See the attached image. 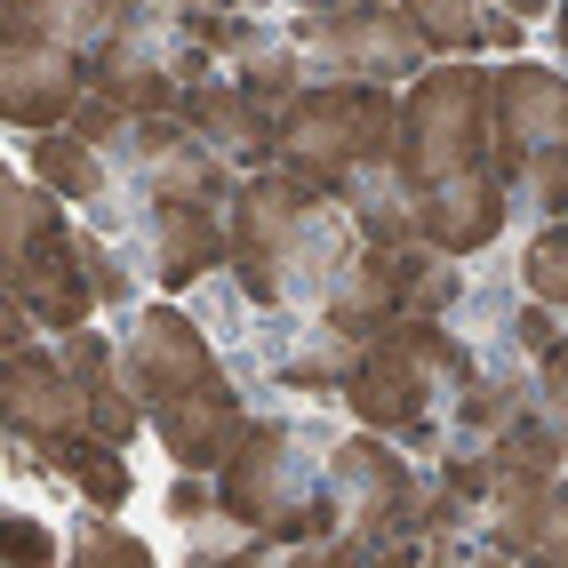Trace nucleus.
<instances>
[{"label": "nucleus", "instance_id": "nucleus-1", "mask_svg": "<svg viewBox=\"0 0 568 568\" xmlns=\"http://www.w3.org/2000/svg\"><path fill=\"white\" fill-rule=\"evenodd\" d=\"M121 368L153 416V433L169 448V465L216 473L233 457V440L248 433V393L233 361L216 353V336L193 321V305H144L121 328Z\"/></svg>", "mask_w": 568, "mask_h": 568}, {"label": "nucleus", "instance_id": "nucleus-2", "mask_svg": "<svg viewBox=\"0 0 568 568\" xmlns=\"http://www.w3.org/2000/svg\"><path fill=\"white\" fill-rule=\"evenodd\" d=\"M224 216H233V281L256 313H321L336 273L361 256L345 201L313 193L288 169H248Z\"/></svg>", "mask_w": 568, "mask_h": 568}, {"label": "nucleus", "instance_id": "nucleus-3", "mask_svg": "<svg viewBox=\"0 0 568 568\" xmlns=\"http://www.w3.org/2000/svg\"><path fill=\"white\" fill-rule=\"evenodd\" d=\"M473 376V336L448 328V321H385L376 336H361V361L345 376V416L368 433H393L400 448H425L448 425V408H457V385Z\"/></svg>", "mask_w": 568, "mask_h": 568}, {"label": "nucleus", "instance_id": "nucleus-4", "mask_svg": "<svg viewBox=\"0 0 568 568\" xmlns=\"http://www.w3.org/2000/svg\"><path fill=\"white\" fill-rule=\"evenodd\" d=\"M321 465H328V440L305 433L296 416H248L233 457L216 465V505L248 520L256 537H273L281 552H296V545L328 537V528H345Z\"/></svg>", "mask_w": 568, "mask_h": 568}, {"label": "nucleus", "instance_id": "nucleus-5", "mask_svg": "<svg viewBox=\"0 0 568 568\" xmlns=\"http://www.w3.org/2000/svg\"><path fill=\"white\" fill-rule=\"evenodd\" d=\"M0 288L49 336L81 328L97 313V288L81 273V224H64V201L32 169L0 184Z\"/></svg>", "mask_w": 568, "mask_h": 568}, {"label": "nucleus", "instance_id": "nucleus-6", "mask_svg": "<svg viewBox=\"0 0 568 568\" xmlns=\"http://www.w3.org/2000/svg\"><path fill=\"white\" fill-rule=\"evenodd\" d=\"M400 153V97L368 81H313L281 112L273 169L305 176L313 193H336L353 169H376Z\"/></svg>", "mask_w": 568, "mask_h": 568}, {"label": "nucleus", "instance_id": "nucleus-7", "mask_svg": "<svg viewBox=\"0 0 568 568\" xmlns=\"http://www.w3.org/2000/svg\"><path fill=\"white\" fill-rule=\"evenodd\" d=\"M488 169L537 216H568V72L560 64H497V104H488Z\"/></svg>", "mask_w": 568, "mask_h": 568}, {"label": "nucleus", "instance_id": "nucleus-8", "mask_svg": "<svg viewBox=\"0 0 568 568\" xmlns=\"http://www.w3.org/2000/svg\"><path fill=\"white\" fill-rule=\"evenodd\" d=\"M488 104H497V64L433 57V64L400 89V153H393V161H400L416 184L488 169Z\"/></svg>", "mask_w": 568, "mask_h": 568}, {"label": "nucleus", "instance_id": "nucleus-9", "mask_svg": "<svg viewBox=\"0 0 568 568\" xmlns=\"http://www.w3.org/2000/svg\"><path fill=\"white\" fill-rule=\"evenodd\" d=\"M288 32H296V57H305L313 81L408 89L433 64V49L400 17V0H353V9H328V17H288Z\"/></svg>", "mask_w": 568, "mask_h": 568}, {"label": "nucleus", "instance_id": "nucleus-10", "mask_svg": "<svg viewBox=\"0 0 568 568\" xmlns=\"http://www.w3.org/2000/svg\"><path fill=\"white\" fill-rule=\"evenodd\" d=\"M328 497H336V520L361 528V537H416V505H425V473L400 457L393 433H336L328 440Z\"/></svg>", "mask_w": 568, "mask_h": 568}, {"label": "nucleus", "instance_id": "nucleus-11", "mask_svg": "<svg viewBox=\"0 0 568 568\" xmlns=\"http://www.w3.org/2000/svg\"><path fill=\"white\" fill-rule=\"evenodd\" d=\"M112 169H121L144 201H209V209H233V193H241V169L224 161L216 144L184 121V112H144V121H129Z\"/></svg>", "mask_w": 568, "mask_h": 568}, {"label": "nucleus", "instance_id": "nucleus-12", "mask_svg": "<svg viewBox=\"0 0 568 568\" xmlns=\"http://www.w3.org/2000/svg\"><path fill=\"white\" fill-rule=\"evenodd\" d=\"M136 273L184 296V288H201L209 273H224L233 264V216L209 209V201H144L136 209Z\"/></svg>", "mask_w": 568, "mask_h": 568}, {"label": "nucleus", "instance_id": "nucleus-13", "mask_svg": "<svg viewBox=\"0 0 568 568\" xmlns=\"http://www.w3.org/2000/svg\"><path fill=\"white\" fill-rule=\"evenodd\" d=\"M513 216H520V193H513L497 169L416 184V241L440 248V256H480V248H497Z\"/></svg>", "mask_w": 568, "mask_h": 568}, {"label": "nucleus", "instance_id": "nucleus-14", "mask_svg": "<svg viewBox=\"0 0 568 568\" xmlns=\"http://www.w3.org/2000/svg\"><path fill=\"white\" fill-rule=\"evenodd\" d=\"M81 97H89V57H72L57 41H9L0 32V112H9V129L49 136L81 112Z\"/></svg>", "mask_w": 568, "mask_h": 568}, {"label": "nucleus", "instance_id": "nucleus-15", "mask_svg": "<svg viewBox=\"0 0 568 568\" xmlns=\"http://www.w3.org/2000/svg\"><path fill=\"white\" fill-rule=\"evenodd\" d=\"M0 425L17 440H41V448L89 425V393H81V376L64 368L57 345H17L0 361Z\"/></svg>", "mask_w": 568, "mask_h": 568}, {"label": "nucleus", "instance_id": "nucleus-16", "mask_svg": "<svg viewBox=\"0 0 568 568\" xmlns=\"http://www.w3.org/2000/svg\"><path fill=\"white\" fill-rule=\"evenodd\" d=\"M176 112H184V121H193L241 176H248V169H273V136H281V121L233 81V72H209V81H193Z\"/></svg>", "mask_w": 568, "mask_h": 568}, {"label": "nucleus", "instance_id": "nucleus-17", "mask_svg": "<svg viewBox=\"0 0 568 568\" xmlns=\"http://www.w3.org/2000/svg\"><path fill=\"white\" fill-rule=\"evenodd\" d=\"M121 17H129V0H9L0 32L9 41H57L72 57H97L121 32Z\"/></svg>", "mask_w": 568, "mask_h": 568}, {"label": "nucleus", "instance_id": "nucleus-18", "mask_svg": "<svg viewBox=\"0 0 568 568\" xmlns=\"http://www.w3.org/2000/svg\"><path fill=\"white\" fill-rule=\"evenodd\" d=\"M336 201H345L353 233L368 248H408L416 241V176L400 161H376V169H353L336 184Z\"/></svg>", "mask_w": 568, "mask_h": 568}, {"label": "nucleus", "instance_id": "nucleus-19", "mask_svg": "<svg viewBox=\"0 0 568 568\" xmlns=\"http://www.w3.org/2000/svg\"><path fill=\"white\" fill-rule=\"evenodd\" d=\"M321 321H336L345 336H376L385 321H400V264H393V248H368L361 241V256L321 296Z\"/></svg>", "mask_w": 568, "mask_h": 568}, {"label": "nucleus", "instance_id": "nucleus-20", "mask_svg": "<svg viewBox=\"0 0 568 568\" xmlns=\"http://www.w3.org/2000/svg\"><path fill=\"white\" fill-rule=\"evenodd\" d=\"M49 457V480H72V497L81 505H97V513H121L129 505V488H136V473H129V448L121 440H104V433H64V440H49L41 448Z\"/></svg>", "mask_w": 568, "mask_h": 568}, {"label": "nucleus", "instance_id": "nucleus-21", "mask_svg": "<svg viewBox=\"0 0 568 568\" xmlns=\"http://www.w3.org/2000/svg\"><path fill=\"white\" fill-rule=\"evenodd\" d=\"M24 169L49 184L57 201L72 209H97L112 184H121V169H112V153H97L89 136H72V129H49V136H24Z\"/></svg>", "mask_w": 568, "mask_h": 568}, {"label": "nucleus", "instance_id": "nucleus-22", "mask_svg": "<svg viewBox=\"0 0 568 568\" xmlns=\"http://www.w3.org/2000/svg\"><path fill=\"white\" fill-rule=\"evenodd\" d=\"M400 17L433 57H480V17H488L480 0H400Z\"/></svg>", "mask_w": 568, "mask_h": 568}, {"label": "nucleus", "instance_id": "nucleus-23", "mask_svg": "<svg viewBox=\"0 0 568 568\" xmlns=\"http://www.w3.org/2000/svg\"><path fill=\"white\" fill-rule=\"evenodd\" d=\"M72 568H153V545L144 537H129L112 513H81V528H72V552H64Z\"/></svg>", "mask_w": 568, "mask_h": 568}, {"label": "nucleus", "instance_id": "nucleus-24", "mask_svg": "<svg viewBox=\"0 0 568 568\" xmlns=\"http://www.w3.org/2000/svg\"><path fill=\"white\" fill-rule=\"evenodd\" d=\"M520 288L568 313V216H545V233L520 248Z\"/></svg>", "mask_w": 568, "mask_h": 568}, {"label": "nucleus", "instance_id": "nucleus-25", "mask_svg": "<svg viewBox=\"0 0 568 568\" xmlns=\"http://www.w3.org/2000/svg\"><path fill=\"white\" fill-rule=\"evenodd\" d=\"M81 273H89V288H97V305H112V313H121V305H136V264L121 256V241H112V233H97V224H81Z\"/></svg>", "mask_w": 568, "mask_h": 568}, {"label": "nucleus", "instance_id": "nucleus-26", "mask_svg": "<svg viewBox=\"0 0 568 568\" xmlns=\"http://www.w3.org/2000/svg\"><path fill=\"white\" fill-rule=\"evenodd\" d=\"M505 336L528 353V361H545L560 336H568V313L560 305H545V296H528V305H513V321H505Z\"/></svg>", "mask_w": 568, "mask_h": 568}, {"label": "nucleus", "instance_id": "nucleus-27", "mask_svg": "<svg viewBox=\"0 0 568 568\" xmlns=\"http://www.w3.org/2000/svg\"><path fill=\"white\" fill-rule=\"evenodd\" d=\"M537 408H545V425L568 440V336L537 361Z\"/></svg>", "mask_w": 568, "mask_h": 568}, {"label": "nucleus", "instance_id": "nucleus-28", "mask_svg": "<svg viewBox=\"0 0 568 568\" xmlns=\"http://www.w3.org/2000/svg\"><path fill=\"white\" fill-rule=\"evenodd\" d=\"M161 505H169V520H176V528L209 520V513H216V473L201 480V473H184V465H176V480H169V497H161Z\"/></svg>", "mask_w": 568, "mask_h": 568}, {"label": "nucleus", "instance_id": "nucleus-29", "mask_svg": "<svg viewBox=\"0 0 568 568\" xmlns=\"http://www.w3.org/2000/svg\"><path fill=\"white\" fill-rule=\"evenodd\" d=\"M9 552L17 560H64L72 545H57V528H41L32 513H9Z\"/></svg>", "mask_w": 568, "mask_h": 568}, {"label": "nucleus", "instance_id": "nucleus-30", "mask_svg": "<svg viewBox=\"0 0 568 568\" xmlns=\"http://www.w3.org/2000/svg\"><path fill=\"white\" fill-rule=\"evenodd\" d=\"M480 9H488V0H480ZM520 41H528V24H520V17H505V9H488V17H480V49L520 57Z\"/></svg>", "mask_w": 568, "mask_h": 568}, {"label": "nucleus", "instance_id": "nucleus-31", "mask_svg": "<svg viewBox=\"0 0 568 568\" xmlns=\"http://www.w3.org/2000/svg\"><path fill=\"white\" fill-rule=\"evenodd\" d=\"M528 560L568 568V488H560V505H552V520H545V537H537V552H528Z\"/></svg>", "mask_w": 568, "mask_h": 568}, {"label": "nucleus", "instance_id": "nucleus-32", "mask_svg": "<svg viewBox=\"0 0 568 568\" xmlns=\"http://www.w3.org/2000/svg\"><path fill=\"white\" fill-rule=\"evenodd\" d=\"M488 9H505V17H520V24H545L552 0H488Z\"/></svg>", "mask_w": 568, "mask_h": 568}, {"label": "nucleus", "instance_id": "nucleus-33", "mask_svg": "<svg viewBox=\"0 0 568 568\" xmlns=\"http://www.w3.org/2000/svg\"><path fill=\"white\" fill-rule=\"evenodd\" d=\"M552 49H560V64H568V0H552Z\"/></svg>", "mask_w": 568, "mask_h": 568}, {"label": "nucleus", "instance_id": "nucleus-34", "mask_svg": "<svg viewBox=\"0 0 568 568\" xmlns=\"http://www.w3.org/2000/svg\"><path fill=\"white\" fill-rule=\"evenodd\" d=\"M296 17H328V9H353V0H288Z\"/></svg>", "mask_w": 568, "mask_h": 568}]
</instances>
